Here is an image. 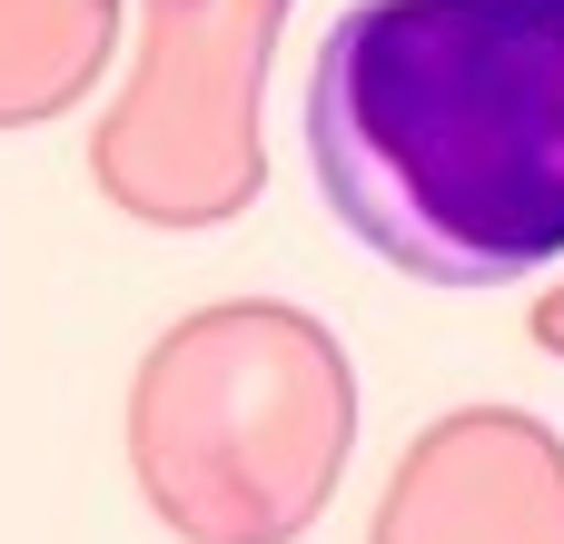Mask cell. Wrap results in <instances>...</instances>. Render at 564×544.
Here are the masks:
<instances>
[{"mask_svg": "<svg viewBox=\"0 0 564 544\" xmlns=\"http://www.w3.org/2000/svg\"><path fill=\"white\" fill-rule=\"evenodd\" d=\"M327 218L416 287L564 258V0H357L307 69Z\"/></svg>", "mask_w": 564, "mask_h": 544, "instance_id": "1", "label": "cell"}, {"mask_svg": "<svg viewBox=\"0 0 564 544\" xmlns=\"http://www.w3.org/2000/svg\"><path fill=\"white\" fill-rule=\"evenodd\" d=\"M347 446L337 347L288 307L178 317L129 377V476L178 544H288Z\"/></svg>", "mask_w": 564, "mask_h": 544, "instance_id": "2", "label": "cell"}, {"mask_svg": "<svg viewBox=\"0 0 564 544\" xmlns=\"http://www.w3.org/2000/svg\"><path fill=\"white\" fill-rule=\"evenodd\" d=\"M288 0H139V59L89 178L139 228H218L258 198V79Z\"/></svg>", "mask_w": 564, "mask_h": 544, "instance_id": "3", "label": "cell"}, {"mask_svg": "<svg viewBox=\"0 0 564 544\" xmlns=\"http://www.w3.org/2000/svg\"><path fill=\"white\" fill-rule=\"evenodd\" d=\"M119 0H0V129H40L99 89Z\"/></svg>", "mask_w": 564, "mask_h": 544, "instance_id": "4", "label": "cell"}]
</instances>
